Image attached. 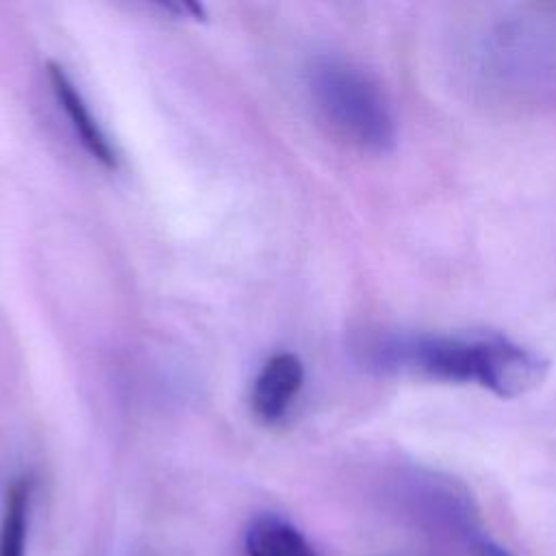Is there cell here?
<instances>
[{
    "label": "cell",
    "mask_w": 556,
    "mask_h": 556,
    "mask_svg": "<svg viewBox=\"0 0 556 556\" xmlns=\"http://www.w3.org/2000/svg\"><path fill=\"white\" fill-rule=\"evenodd\" d=\"M354 354L376 374L476 384L500 397L532 391L547 371V361L536 350L491 330H382L361 337Z\"/></svg>",
    "instance_id": "6da1fadb"
},
{
    "label": "cell",
    "mask_w": 556,
    "mask_h": 556,
    "mask_svg": "<svg viewBox=\"0 0 556 556\" xmlns=\"http://www.w3.org/2000/svg\"><path fill=\"white\" fill-rule=\"evenodd\" d=\"M306 85L321 117L345 141L369 152L393 148V106L365 70L339 56H317L306 70Z\"/></svg>",
    "instance_id": "7a4b0ae2"
},
{
    "label": "cell",
    "mask_w": 556,
    "mask_h": 556,
    "mask_svg": "<svg viewBox=\"0 0 556 556\" xmlns=\"http://www.w3.org/2000/svg\"><path fill=\"white\" fill-rule=\"evenodd\" d=\"M395 493L417 519L454 534L476 556H513L489 536L469 493L450 476L408 469L395 480Z\"/></svg>",
    "instance_id": "3957f363"
},
{
    "label": "cell",
    "mask_w": 556,
    "mask_h": 556,
    "mask_svg": "<svg viewBox=\"0 0 556 556\" xmlns=\"http://www.w3.org/2000/svg\"><path fill=\"white\" fill-rule=\"evenodd\" d=\"M304 384V365L291 352L274 354L256 374L250 406L254 415L265 424L280 421Z\"/></svg>",
    "instance_id": "277c9868"
},
{
    "label": "cell",
    "mask_w": 556,
    "mask_h": 556,
    "mask_svg": "<svg viewBox=\"0 0 556 556\" xmlns=\"http://www.w3.org/2000/svg\"><path fill=\"white\" fill-rule=\"evenodd\" d=\"M48 76H50L54 98H56L59 106L65 111L70 126L74 128L83 148L96 161H100L104 167H115L117 165L115 148L111 146L109 137L100 128L98 119L93 117L91 109L87 106L83 93L76 89L74 80L67 76V72L59 63H48Z\"/></svg>",
    "instance_id": "5b68a950"
},
{
    "label": "cell",
    "mask_w": 556,
    "mask_h": 556,
    "mask_svg": "<svg viewBox=\"0 0 556 556\" xmlns=\"http://www.w3.org/2000/svg\"><path fill=\"white\" fill-rule=\"evenodd\" d=\"M245 556H317L308 539L287 519L265 513L243 532Z\"/></svg>",
    "instance_id": "8992f818"
},
{
    "label": "cell",
    "mask_w": 556,
    "mask_h": 556,
    "mask_svg": "<svg viewBox=\"0 0 556 556\" xmlns=\"http://www.w3.org/2000/svg\"><path fill=\"white\" fill-rule=\"evenodd\" d=\"M30 517V482L17 478L9 484L0 517V556H24Z\"/></svg>",
    "instance_id": "52a82bcc"
}]
</instances>
